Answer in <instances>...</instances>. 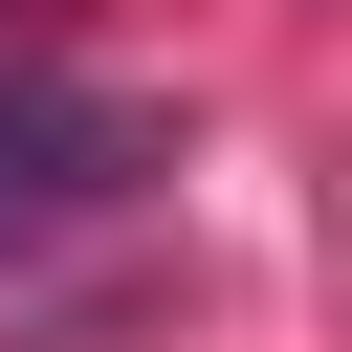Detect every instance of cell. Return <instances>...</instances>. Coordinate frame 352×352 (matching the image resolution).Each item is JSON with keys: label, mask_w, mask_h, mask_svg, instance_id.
I'll return each mask as SVG.
<instances>
[{"label": "cell", "mask_w": 352, "mask_h": 352, "mask_svg": "<svg viewBox=\"0 0 352 352\" xmlns=\"http://www.w3.org/2000/svg\"><path fill=\"white\" fill-rule=\"evenodd\" d=\"M132 176H176V110H154V88H66V66L0 88V264L66 242V220H110Z\"/></svg>", "instance_id": "cell-1"}]
</instances>
